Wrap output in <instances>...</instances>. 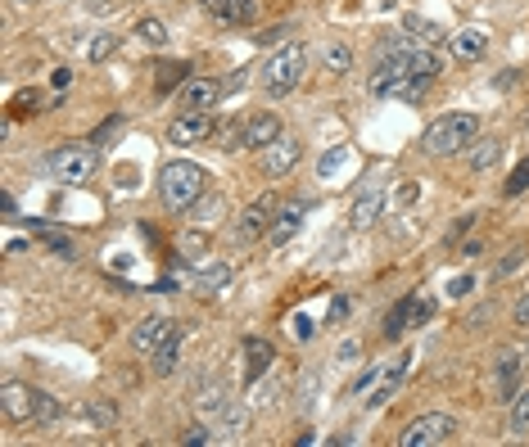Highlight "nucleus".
I'll use <instances>...</instances> for the list:
<instances>
[{
	"label": "nucleus",
	"mask_w": 529,
	"mask_h": 447,
	"mask_svg": "<svg viewBox=\"0 0 529 447\" xmlns=\"http://www.w3.org/2000/svg\"><path fill=\"white\" fill-rule=\"evenodd\" d=\"M159 199H163L168 213H190L204 199V168L199 163H186V159L168 163L159 172Z\"/></svg>",
	"instance_id": "nucleus-1"
},
{
	"label": "nucleus",
	"mask_w": 529,
	"mask_h": 447,
	"mask_svg": "<svg viewBox=\"0 0 529 447\" xmlns=\"http://www.w3.org/2000/svg\"><path fill=\"white\" fill-rule=\"evenodd\" d=\"M475 136H479V118H475V114H443V118H434V123L425 127L421 150H425L430 159H448V154H461Z\"/></svg>",
	"instance_id": "nucleus-2"
},
{
	"label": "nucleus",
	"mask_w": 529,
	"mask_h": 447,
	"mask_svg": "<svg viewBox=\"0 0 529 447\" xmlns=\"http://www.w3.org/2000/svg\"><path fill=\"white\" fill-rule=\"evenodd\" d=\"M304 68H308V50L299 41H286L268 55V64H262V91H268L272 100L290 96L299 82H304Z\"/></svg>",
	"instance_id": "nucleus-3"
},
{
	"label": "nucleus",
	"mask_w": 529,
	"mask_h": 447,
	"mask_svg": "<svg viewBox=\"0 0 529 447\" xmlns=\"http://www.w3.org/2000/svg\"><path fill=\"white\" fill-rule=\"evenodd\" d=\"M46 172L55 181H64V186H82V181H91L100 172V150L96 145H64V150H55L46 159Z\"/></svg>",
	"instance_id": "nucleus-4"
},
{
	"label": "nucleus",
	"mask_w": 529,
	"mask_h": 447,
	"mask_svg": "<svg viewBox=\"0 0 529 447\" xmlns=\"http://www.w3.org/2000/svg\"><path fill=\"white\" fill-rule=\"evenodd\" d=\"M457 433V420L443 415V411H425L416 420H407V429L398 433V447H434V442H448Z\"/></svg>",
	"instance_id": "nucleus-5"
},
{
	"label": "nucleus",
	"mask_w": 529,
	"mask_h": 447,
	"mask_svg": "<svg viewBox=\"0 0 529 447\" xmlns=\"http://www.w3.org/2000/svg\"><path fill=\"white\" fill-rule=\"evenodd\" d=\"M299 159H304V145H299V141H290V136H281V141H272L268 150H262L258 168H262V177L281 181V177H290V172L299 168Z\"/></svg>",
	"instance_id": "nucleus-6"
},
{
	"label": "nucleus",
	"mask_w": 529,
	"mask_h": 447,
	"mask_svg": "<svg viewBox=\"0 0 529 447\" xmlns=\"http://www.w3.org/2000/svg\"><path fill=\"white\" fill-rule=\"evenodd\" d=\"M403 78H407V59H403V50L385 46V55L376 59V68H371V78H367V91H371V96H394Z\"/></svg>",
	"instance_id": "nucleus-7"
},
{
	"label": "nucleus",
	"mask_w": 529,
	"mask_h": 447,
	"mask_svg": "<svg viewBox=\"0 0 529 447\" xmlns=\"http://www.w3.org/2000/svg\"><path fill=\"white\" fill-rule=\"evenodd\" d=\"M380 213H385V186H380V181H367V186L353 195V204H349V226H353V231H371V226L380 222Z\"/></svg>",
	"instance_id": "nucleus-8"
},
{
	"label": "nucleus",
	"mask_w": 529,
	"mask_h": 447,
	"mask_svg": "<svg viewBox=\"0 0 529 447\" xmlns=\"http://www.w3.org/2000/svg\"><path fill=\"white\" fill-rule=\"evenodd\" d=\"M213 114H204V109H181L177 118H172V127H168V141L172 145H199V141H208L213 136Z\"/></svg>",
	"instance_id": "nucleus-9"
},
{
	"label": "nucleus",
	"mask_w": 529,
	"mask_h": 447,
	"mask_svg": "<svg viewBox=\"0 0 529 447\" xmlns=\"http://www.w3.org/2000/svg\"><path fill=\"white\" fill-rule=\"evenodd\" d=\"M277 217V195H258L244 213H240V222H235V240L240 244H253L262 231H268V222Z\"/></svg>",
	"instance_id": "nucleus-10"
},
{
	"label": "nucleus",
	"mask_w": 529,
	"mask_h": 447,
	"mask_svg": "<svg viewBox=\"0 0 529 447\" xmlns=\"http://www.w3.org/2000/svg\"><path fill=\"white\" fill-rule=\"evenodd\" d=\"M272 141H281V118L277 114H253L240 123V145L244 150H268Z\"/></svg>",
	"instance_id": "nucleus-11"
},
{
	"label": "nucleus",
	"mask_w": 529,
	"mask_h": 447,
	"mask_svg": "<svg viewBox=\"0 0 529 447\" xmlns=\"http://www.w3.org/2000/svg\"><path fill=\"white\" fill-rule=\"evenodd\" d=\"M0 411H5L10 424L32 420V415H37V388H28V384H5V388H0Z\"/></svg>",
	"instance_id": "nucleus-12"
},
{
	"label": "nucleus",
	"mask_w": 529,
	"mask_h": 447,
	"mask_svg": "<svg viewBox=\"0 0 529 447\" xmlns=\"http://www.w3.org/2000/svg\"><path fill=\"white\" fill-rule=\"evenodd\" d=\"M222 82H213V78H190L181 91H177V105L181 109H204V114H213V105L222 100Z\"/></svg>",
	"instance_id": "nucleus-13"
},
{
	"label": "nucleus",
	"mask_w": 529,
	"mask_h": 447,
	"mask_svg": "<svg viewBox=\"0 0 529 447\" xmlns=\"http://www.w3.org/2000/svg\"><path fill=\"white\" fill-rule=\"evenodd\" d=\"M204 10H208L217 23H226V28H249L253 14H258L253 0H204Z\"/></svg>",
	"instance_id": "nucleus-14"
},
{
	"label": "nucleus",
	"mask_w": 529,
	"mask_h": 447,
	"mask_svg": "<svg viewBox=\"0 0 529 447\" xmlns=\"http://www.w3.org/2000/svg\"><path fill=\"white\" fill-rule=\"evenodd\" d=\"M168 334H172V321H168V316H145V321L132 330V348H136V352H159Z\"/></svg>",
	"instance_id": "nucleus-15"
},
{
	"label": "nucleus",
	"mask_w": 529,
	"mask_h": 447,
	"mask_svg": "<svg viewBox=\"0 0 529 447\" xmlns=\"http://www.w3.org/2000/svg\"><path fill=\"white\" fill-rule=\"evenodd\" d=\"M299 226H304V204H286V208L272 217V226H268V240H272L277 249H286V244L299 235Z\"/></svg>",
	"instance_id": "nucleus-16"
},
{
	"label": "nucleus",
	"mask_w": 529,
	"mask_h": 447,
	"mask_svg": "<svg viewBox=\"0 0 529 447\" xmlns=\"http://www.w3.org/2000/svg\"><path fill=\"white\" fill-rule=\"evenodd\" d=\"M195 285H199V294H222L226 285H231V262H222V258H204L199 267H195Z\"/></svg>",
	"instance_id": "nucleus-17"
},
{
	"label": "nucleus",
	"mask_w": 529,
	"mask_h": 447,
	"mask_svg": "<svg viewBox=\"0 0 529 447\" xmlns=\"http://www.w3.org/2000/svg\"><path fill=\"white\" fill-rule=\"evenodd\" d=\"M272 357H277V352H272V343H268V339H258V334H253V339H244V375H249V384L272 366Z\"/></svg>",
	"instance_id": "nucleus-18"
},
{
	"label": "nucleus",
	"mask_w": 529,
	"mask_h": 447,
	"mask_svg": "<svg viewBox=\"0 0 529 447\" xmlns=\"http://www.w3.org/2000/svg\"><path fill=\"white\" fill-rule=\"evenodd\" d=\"M452 55H457V59H466V64H475V59H484V55H488V37H484L479 28L452 32Z\"/></svg>",
	"instance_id": "nucleus-19"
},
{
	"label": "nucleus",
	"mask_w": 529,
	"mask_h": 447,
	"mask_svg": "<svg viewBox=\"0 0 529 447\" xmlns=\"http://www.w3.org/2000/svg\"><path fill=\"white\" fill-rule=\"evenodd\" d=\"M515 375H520V357L511 348H502L497 361H493V379H497V393L502 397H515Z\"/></svg>",
	"instance_id": "nucleus-20"
},
{
	"label": "nucleus",
	"mask_w": 529,
	"mask_h": 447,
	"mask_svg": "<svg viewBox=\"0 0 529 447\" xmlns=\"http://www.w3.org/2000/svg\"><path fill=\"white\" fill-rule=\"evenodd\" d=\"M497 159H502V141H475V145L466 150V168H470V172H488Z\"/></svg>",
	"instance_id": "nucleus-21"
},
{
	"label": "nucleus",
	"mask_w": 529,
	"mask_h": 447,
	"mask_svg": "<svg viewBox=\"0 0 529 447\" xmlns=\"http://www.w3.org/2000/svg\"><path fill=\"white\" fill-rule=\"evenodd\" d=\"M177 361H181V330H172V334L163 339V348L154 352V375L168 379V375L177 370Z\"/></svg>",
	"instance_id": "nucleus-22"
},
{
	"label": "nucleus",
	"mask_w": 529,
	"mask_h": 447,
	"mask_svg": "<svg viewBox=\"0 0 529 447\" xmlns=\"http://www.w3.org/2000/svg\"><path fill=\"white\" fill-rule=\"evenodd\" d=\"M82 415L91 420V429H114V424H118V402H109V397H91V402L82 406Z\"/></svg>",
	"instance_id": "nucleus-23"
},
{
	"label": "nucleus",
	"mask_w": 529,
	"mask_h": 447,
	"mask_svg": "<svg viewBox=\"0 0 529 447\" xmlns=\"http://www.w3.org/2000/svg\"><path fill=\"white\" fill-rule=\"evenodd\" d=\"M190 82V64H159V73H154V87H159V96H168V91H181Z\"/></svg>",
	"instance_id": "nucleus-24"
},
{
	"label": "nucleus",
	"mask_w": 529,
	"mask_h": 447,
	"mask_svg": "<svg viewBox=\"0 0 529 447\" xmlns=\"http://www.w3.org/2000/svg\"><path fill=\"white\" fill-rule=\"evenodd\" d=\"M204 249H208V235H204V231H186V235L177 240V253H181V262H190V267H199V262L208 258Z\"/></svg>",
	"instance_id": "nucleus-25"
},
{
	"label": "nucleus",
	"mask_w": 529,
	"mask_h": 447,
	"mask_svg": "<svg viewBox=\"0 0 529 447\" xmlns=\"http://www.w3.org/2000/svg\"><path fill=\"white\" fill-rule=\"evenodd\" d=\"M322 64H326L331 73H349V68H353V50L340 46V41H331V46H322Z\"/></svg>",
	"instance_id": "nucleus-26"
},
{
	"label": "nucleus",
	"mask_w": 529,
	"mask_h": 447,
	"mask_svg": "<svg viewBox=\"0 0 529 447\" xmlns=\"http://www.w3.org/2000/svg\"><path fill=\"white\" fill-rule=\"evenodd\" d=\"M430 82H434V78H416V73H407V78L398 82V91H394V100H407V105H416V100H425V91H430Z\"/></svg>",
	"instance_id": "nucleus-27"
},
{
	"label": "nucleus",
	"mask_w": 529,
	"mask_h": 447,
	"mask_svg": "<svg viewBox=\"0 0 529 447\" xmlns=\"http://www.w3.org/2000/svg\"><path fill=\"white\" fill-rule=\"evenodd\" d=\"M407 325H412V298H403L398 307H389V316H385V339H398Z\"/></svg>",
	"instance_id": "nucleus-28"
},
{
	"label": "nucleus",
	"mask_w": 529,
	"mask_h": 447,
	"mask_svg": "<svg viewBox=\"0 0 529 447\" xmlns=\"http://www.w3.org/2000/svg\"><path fill=\"white\" fill-rule=\"evenodd\" d=\"M37 424H55V420H64V402L55 397V393H41L37 388V415H32Z\"/></svg>",
	"instance_id": "nucleus-29"
},
{
	"label": "nucleus",
	"mask_w": 529,
	"mask_h": 447,
	"mask_svg": "<svg viewBox=\"0 0 529 447\" xmlns=\"http://www.w3.org/2000/svg\"><path fill=\"white\" fill-rule=\"evenodd\" d=\"M511 433H529V388H520L515 397H511Z\"/></svg>",
	"instance_id": "nucleus-30"
},
{
	"label": "nucleus",
	"mask_w": 529,
	"mask_h": 447,
	"mask_svg": "<svg viewBox=\"0 0 529 447\" xmlns=\"http://www.w3.org/2000/svg\"><path fill=\"white\" fill-rule=\"evenodd\" d=\"M349 159H353V150H349V145H335L331 154H322V163H317V177H335V172H340Z\"/></svg>",
	"instance_id": "nucleus-31"
},
{
	"label": "nucleus",
	"mask_w": 529,
	"mask_h": 447,
	"mask_svg": "<svg viewBox=\"0 0 529 447\" xmlns=\"http://www.w3.org/2000/svg\"><path fill=\"white\" fill-rule=\"evenodd\" d=\"M403 370H407V357H403V361H398V366H394V370L385 375V384H380V388L371 393V406H385V402L394 397V388H398V379H403Z\"/></svg>",
	"instance_id": "nucleus-32"
},
{
	"label": "nucleus",
	"mask_w": 529,
	"mask_h": 447,
	"mask_svg": "<svg viewBox=\"0 0 529 447\" xmlns=\"http://www.w3.org/2000/svg\"><path fill=\"white\" fill-rule=\"evenodd\" d=\"M136 37L150 41V46H168V28H163L159 19H141V23H136Z\"/></svg>",
	"instance_id": "nucleus-33"
},
{
	"label": "nucleus",
	"mask_w": 529,
	"mask_h": 447,
	"mask_svg": "<svg viewBox=\"0 0 529 447\" xmlns=\"http://www.w3.org/2000/svg\"><path fill=\"white\" fill-rule=\"evenodd\" d=\"M407 28H412V37H416L421 46H439V41H443V32H439L434 23H425V19H407Z\"/></svg>",
	"instance_id": "nucleus-34"
},
{
	"label": "nucleus",
	"mask_w": 529,
	"mask_h": 447,
	"mask_svg": "<svg viewBox=\"0 0 529 447\" xmlns=\"http://www.w3.org/2000/svg\"><path fill=\"white\" fill-rule=\"evenodd\" d=\"M114 50H118V37H114V32H100V37L91 41V50H87V55H91V64H105Z\"/></svg>",
	"instance_id": "nucleus-35"
},
{
	"label": "nucleus",
	"mask_w": 529,
	"mask_h": 447,
	"mask_svg": "<svg viewBox=\"0 0 529 447\" xmlns=\"http://www.w3.org/2000/svg\"><path fill=\"white\" fill-rule=\"evenodd\" d=\"M520 190H529V159H524V163L506 177V195H520Z\"/></svg>",
	"instance_id": "nucleus-36"
},
{
	"label": "nucleus",
	"mask_w": 529,
	"mask_h": 447,
	"mask_svg": "<svg viewBox=\"0 0 529 447\" xmlns=\"http://www.w3.org/2000/svg\"><path fill=\"white\" fill-rule=\"evenodd\" d=\"M434 316V298H412V325H425Z\"/></svg>",
	"instance_id": "nucleus-37"
},
{
	"label": "nucleus",
	"mask_w": 529,
	"mask_h": 447,
	"mask_svg": "<svg viewBox=\"0 0 529 447\" xmlns=\"http://www.w3.org/2000/svg\"><path fill=\"white\" fill-rule=\"evenodd\" d=\"M217 213H222V199H217V195H213V199H199V204H195V217H199V222H208V217L217 222Z\"/></svg>",
	"instance_id": "nucleus-38"
},
{
	"label": "nucleus",
	"mask_w": 529,
	"mask_h": 447,
	"mask_svg": "<svg viewBox=\"0 0 529 447\" xmlns=\"http://www.w3.org/2000/svg\"><path fill=\"white\" fill-rule=\"evenodd\" d=\"M470 289H475V280H470V276H452V280H448V298H466Z\"/></svg>",
	"instance_id": "nucleus-39"
},
{
	"label": "nucleus",
	"mask_w": 529,
	"mask_h": 447,
	"mask_svg": "<svg viewBox=\"0 0 529 447\" xmlns=\"http://www.w3.org/2000/svg\"><path fill=\"white\" fill-rule=\"evenodd\" d=\"M511 316H515V325H529V294L515 303V312H511Z\"/></svg>",
	"instance_id": "nucleus-40"
},
{
	"label": "nucleus",
	"mask_w": 529,
	"mask_h": 447,
	"mask_svg": "<svg viewBox=\"0 0 529 447\" xmlns=\"http://www.w3.org/2000/svg\"><path fill=\"white\" fill-rule=\"evenodd\" d=\"M286 32H290V28H286V23H277V28H268V32H258V41H281Z\"/></svg>",
	"instance_id": "nucleus-41"
},
{
	"label": "nucleus",
	"mask_w": 529,
	"mask_h": 447,
	"mask_svg": "<svg viewBox=\"0 0 529 447\" xmlns=\"http://www.w3.org/2000/svg\"><path fill=\"white\" fill-rule=\"evenodd\" d=\"M470 222H475V217H470V213H466V217H461V222H457V226H452V231H448V244H457V235H466V226H470Z\"/></svg>",
	"instance_id": "nucleus-42"
},
{
	"label": "nucleus",
	"mask_w": 529,
	"mask_h": 447,
	"mask_svg": "<svg viewBox=\"0 0 529 447\" xmlns=\"http://www.w3.org/2000/svg\"><path fill=\"white\" fill-rule=\"evenodd\" d=\"M344 316H349V298H335L331 303V321H344Z\"/></svg>",
	"instance_id": "nucleus-43"
},
{
	"label": "nucleus",
	"mask_w": 529,
	"mask_h": 447,
	"mask_svg": "<svg viewBox=\"0 0 529 447\" xmlns=\"http://www.w3.org/2000/svg\"><path fill=\"white\" fill-rule=\"evenodd\" d=\"M376 375H380V370H367V375H362V379H358V384H353V388H349V393H367V388H371V384H376Z\"/></svg>",
	"instance_id": "nucleus-44"
},
{
	"label": "nucleus",
	"mask_w": 529,
	"mask_h": 447,
	"mask_svg": "<svg viewBox=\"0 0 529 447\" xmlns=\"http://www.w3.org/2000/svg\"><path fill=\"white\" fill-rule=\"evenodd\" d=\"M50 82H55V87H59V91H64V87H68V82H73V68H55V78H50Z\"/></svg>",
	"instance_id": "nucleus-45"
},
{
	"label": "nucleus",
	"mask_w": 529,
	"mask_h": 447,
	"mask_svg": "<svg viewBox=\"0 0 529 447\" xmlns=\"http://www.w3.org/2000/svg\"><path fill=\"white\" fill-rule=\"evenodd\" d=\"M295 334L308 339V334H313V321H308V316H295Z\"/></svg>",
	"instance_id": "nucleus-46"
},
{
	"label": "nucleus",
	"mask_w": 529,
	"mask_h": 447,
	"mask_svg": "<svg viewBox=\"0 0 529 447\" xmlns=\"http://www.w3.org/2000/svg\"><path fill=\"white\" fill-rule=\"evenodd\" d=\"M208 438H213L208 429H190V433H186V442H190V447H199V442H208Z\"/></svg>",
	"instance_id": "nucleus-47"
},
{
	"label": "nucleus",
	"mask_w": 529,
	"mask_h": 447,
	"mask_svg": "<svg viewBox=\"0 0 529 447\" xmlns=\"http://www.w3.org/2000/svg\"><path fill=\"white\" fill-rule=\"evenodd\" d=\"M358 357V343H340V361H353Z\"/></svg>",
	"instance_id": "nucleus-48"
},
{
	"label": "nucleus",
	"mask_w": 529,
	"mask_h": 447,
	"mask_svg": "<svg viewBox=\"0 0 529 447\" xmlns=\"http://www.w3.org/2000/svg\"><path fill=\"white\" fill-rule=\"evenodd\" d=\"M23 5H28V0H23Z\"/></svg>",
	"instance_id": "nucleus-49"
}]
</instances>
